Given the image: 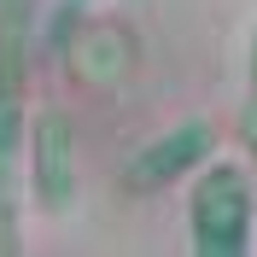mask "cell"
Wrapping results in <instances>:
<instances>
[{"mask_svg":"<svg viewBox=\"0 0 257 257\" xmlns=\"http://www.w3.org/2000/svg\"><path fill=\"white\" fill-rule=\"evenodd\" d=\"M35 24H41V0H0V257H24Z\"/></svg>","mask_w":257,"mask_h":257,"instance_id":"obj_1","label":"cell"},{"mask_svg":"<svg viewBox=\"0 0 257 257\" xmlns=\"http://www.w3.org/2000/svg\"><path fill=\"white\" fill-rule=\"evenodd\" d=\"M193 257H257V181L240 158H210L187 187Z\"/></svg>","mask_w":257,"mask_h":257,"instance_id":"obj_2","label":"cell"},{"mask_svg":"<svg viewBox=\"0 0 257 257\" xmlns=\"http://www.w3.org/2000/svg\"><path fill=\"white\" fill-rule=\"evenodd\" d=\"M82 187V164H76V128L59 105H41L30 117V205L64 216L76 205Z\"/></svg>","mask_w":257,"mask_h":257,"instance_id":"obj_3","label":"cell"},{"mask_svg":"<svg viewBox=\"0 0 257 257\" xmlns=\"http://www.w3.org/2000/svg\"><path fill=\"white\" fill-rule=\"evenodd\" d=\"M210 158H216V128H210L205 117H187V123H176L170 135H158V141H146L141 152L128 158V187H141V193L176 187V181L199 176Z\"/></svg>","mask_w":257,"mask_h":257,"instance_id":"obj_4","label":"cell"},{"mask_svg":"<svg viewBox=\"0 0 257 257\" xmlns=\"http://www.w3.org/2000/svg\"><path fill=\"white\" fill-rule=\"evenodd\" d=\"M76 6H88V0H76Z\"/></svg>","mask_w":257,"mask_h":257,"instance_id":"obj_5","label":"cell"}]
</instances>
